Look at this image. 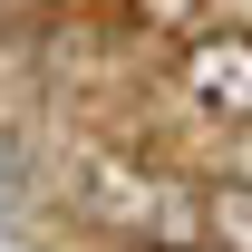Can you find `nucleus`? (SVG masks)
Here are the masks:
<instances>
[{
  "label": "nucleus",
  "mask_w": 252,
  "mask_h": 252,
  "mask_svg": "<svg viewBox=\"0 0 252 252\" xmlns=\"http://www.w3.org/2000/svg\"><path fill=\"white\" fill-rule=\"evenodd\" d=\"M49 20V0H0V30H39Z\"/></svg>",
  "instance_id": "1"
}]
</instances>
